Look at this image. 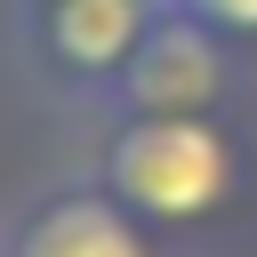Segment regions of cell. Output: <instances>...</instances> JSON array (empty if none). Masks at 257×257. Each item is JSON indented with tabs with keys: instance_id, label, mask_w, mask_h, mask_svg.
<instances>
[{
	"instance_id": "6da1fadb",
	"label": "cell",
	"mask_w": 257,
	"mask_h": 257,
	"mask_svg": "<svg viewBox=\"0 0 257 257\" xmlns=\"http://www.w3.org/2000/svg\"><path fill=\"white\" fill-rule=\"evenodd\" d=\"M104 193L137 217L193 225L233 193V145L209 112H128L104 153Z\"/></svg>"
},
{
	"instance_id": "277c9868",
	"label": "cell",
	"mask_w": 257,
	"mask_h": 257,
	"mask_svg": "<svg viewBox=\"0 0 257 257\" xmlns=\"http://www.w3.org/2000/svg\"><path fill=\"white\" fill-rule=\"evenodd\" d=\"M8 257H153V249L137 233V209H120L112 193H56L16 225Z\"/></svg>"
},
{
	"instance_id": "3957f363",
	"label": "cell",
	"mask_w": 257,
	"mask_h": 257,
	"mask_svg": "<svg viewBox=\"0 0 257 257\" xmlns=\"http://www.w3.org/2000/svg\"><path fill=\"white\" fill-rule=\"evenodd\" d=\"M169 0H40V40L80 80H120Z\"/></svg>"
},
{
	"instance_id": "5b68a950",
	"label": "cell",
	"mask_w": 257,
	"mask_h": 257,
	"mask_svg": "<svg viewBox=\"0 0 257 257\" xmlns=\"http://www.w3.org/2000/svg\"><path fill=\"white\" fill-rule=\"evenodd\" d=\"M169 8H185L209 32H257V0H169Z\"/></svg>"
},
{
	"instance_id": "7a4b0ae2",
	"label": "cell",
	"mask_w": 257,
	"mask_h": 257,
	"mask_svg": "<svg viewBox=\"0 0 257 257\" xmlns=\"http://www.w3.org/2000/svg\"><path fill=\"white\" fill-rule=\"evenodd\" d=\"M225 88V56H217V32L193 24L185 8H161V24L145 32V48L128 56L120 72V96L128 112H209V96Z\"/></svg>"
}]
</instances>
